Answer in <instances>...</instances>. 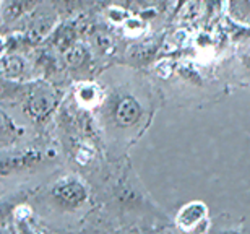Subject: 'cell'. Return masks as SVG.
I'll return each instance as SVG.
<instances>
[{
	"label": "cell",
	"mask_w": 250,
	"mask_h": 234,
	"mask_svg": "<svg viewBox=\"0 0 250 234\" xmlns=\"http://www.w3.org/2000/svg\"><path fill=\"white\" fill-rule=\"evenodd\" d=\"M56 43L57 46L63 49V51H67L73 46V29L68 28V26H63L57 31L56 34Z\"/></svg>",
	"instance_id": "obj_11"
},
{
	"label": "cell",
	"mask_w": 250,
	"mask_h": 234,
	"mask_svg": "<svg viewBox=\"0 0 250 234\" xmlns=\"http://www.w3.org/2000/svg\"><path fill=\"white\" fill-rule=\"evenodd\" d=\"M34 5H36V0H10L3 7V20L15 21L29 10H33Z\"/></svg>",
	"instance_id": "obj_6"
},
{
	"label": "cell",
	"mask_w": 250,
	"mask_h": 234,
	"mask_svg": "<svg viewBox=\"0 0 250 234\" xmlns=\"http://www.w3.org/2000/svg\"><path fill=\"white\" fill-rule=\"evenodd\" d=\"M18 233L20 234H42L36 226L29 223L28 218H21V220H18Z\"/></svg>",
	"instance_id": "obj_12"
},
{
	"label": "cell",
	"mask_w": 250,
	"mask_h": 234,
	"mask_svg": "<svg viewBox=\"0 0 250 234\" xmlns=\"http://www.w3.org/2000/svg\"><path fill=\"white\" fill-rule=\"evenodd\" d=\"M2 73L5 78H18L24 73V61L17 54H3Z\"/></svg>",
	"instance_id": "obj_7"
},
{
	"label": "cell",
	"mask_w": 250,
	"mask_h": 234,
	"mask_svg": "<svg viewBox=\"0 0 250 234\" xmlns=\"http://www.w3.org/2000/svg\"><path fill=\"white\" fill-rule=\"evenodd\" d=\"M23 135V130L17 127V124L10 121V117L5 112H2V143L8 145V143L17 142L20 137Z\"/></svg>",
	"instance_id": "obj_8"
},
{
	"label": "cell",
	"mask_w": 250,
	"mask_h": 234,
	"mask_svg": "<svg viewBox=\"0 0 250 234\" xmlns=\"http://www.w3.org/2000/svg\"><path fill=\"white\" fill-rule=\"evenodd\" d=\"M142 104L132 94H119L111 104V119L119 128L135 127L142 119Z\"/></svg>",
	"instance_id": "obj_3"
},
{
	"label": "cell",
	"mask_w": 250,
	"mask_h": 234,
	"mask_svg": "<svg viewBox=\"0 0 250 234\" xmlns=\"http://www.w3.org/2000/svg\"><path fill=\"white\" fill-rule=\"evenodd\" d=\"M65 61L70 67H82L88 61V51L82 44H73L72 47L65 51Z\"/></svg>",
	"instance_id": "obj_9"
},
{
	"label": "cell",
	"mask_w": 250,
	"mask_h": 234,
	"mask_svg": "<svg viewBox=\"0 0 250 234\" xmlns=\"http://www.w3.org/2000/svg\"><path fill=\"white\" fill-rule=\"evenodd\" d=\"M42 153L39 151H26V153H18V155L12 156H3L2 159V172H15V171H24V169L36 168L39 163L42 161Z\"/></svg>",
	"instance_id": "obj_5"
},
{
	"label": "cell",
	"mask_w": 250,
	"mask_h": 234,
	"mask_svg": "<svg viewBox=\"0 0 250 234\" xmlns=\"http://www.w3.org/2000/svg\"><path fill=\"white\" fill-rule=\"evenodd\" d=\"M52 205L61 212H77L89 200V192L84 182L77 176H62L52 184L49 191Z\"/></svg>",
	"instance_id": "obj_1"
},
{
	"label": "cell",
	"mask_w": 250,
	"mask_h": 234,
	"mask_svg": "<svg viewBox=\"0 0 250 234\" xmlns=\"http://www.w3.org/2000/svg\"><path fill=\"white\" fill-rule=\"evenodd\" d=\"M78 99L83 104H94L99 101V91L94 85H83L78 91Z\"/></svg>",
	"instance_id": "obj_10"
},
{
	"label": "cell",
	"mask_w": 250,
	"mask_h": 234,
	"mask_svg": "<svg viewBox=\"0 0 250 234\" xmlns=\"http://www.w3.org/2000/svg\"><path fill=\"white\" fill-rule=\"evenodd\" d=\"M59 98L56 91L47 85H36L28 91L24 111H26L34 121H46L51 112L56 109Z\"/></svg>",
	"instance_id": "obj_2"
},
{
	"label": "cell",
	"mask_w": 250,
	"mask_h": 234,
	"mask_svg": "<svg viewBox=\"0 0 250 234\" xmlns=\"http://www.w3.org/2000/svg\"><path fill=\"white\" fill-rule=\"evenodd\" d=\"M218 234H241V233L232 231V230H228V231H221V233H218Z\"/></svg>",
	"instance_id": "obj_14"
},
{
	"label": "cell",
	"mask_w": 250,
	"mask_h": 234,
	"mask_svg": "<svg viewBox=\"0 0 250 234\" xmlns=\"http://www.w3.org/2000/svg\"><path fill=\"white\" fill-rule=\"evenodd\" d=\"M208 207L203 202H188L179 210L176 225L181 231L187 234H198L207 228Z\"/></svg>",
	"instance_id": "obj_4"
},
{
	"label": "cell",
	"mask_w": 250,
	"mask_h": 234,
	"mask_svg": "<svg viewBox=\"0 0 250 234\" xmlns=\"http://www.w3.org/2000/svg\"><path fill=\"white\" fill-rule=\"evenodd\" d=\"M242 64L250 70V46L242 52Z\"/></svg>",
	"instance_id": "obj_13"
},
{
	"label": "cell",
	"mask_w": 250,
	"mask_h": 234,
	"mask_svg": "<svg viewBox=\"0 0 250 234\" xmlns=\"http://www.w3.org/2000/svg\"><path fill=\"white\" fill-rule=\"evenodd\" d=\"M5 234H7V233H5Z\"/></svg>",
	"instance_id": "obj_15"
}]
</instances>
